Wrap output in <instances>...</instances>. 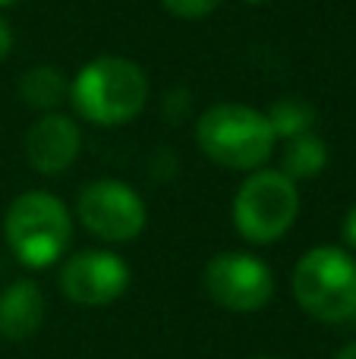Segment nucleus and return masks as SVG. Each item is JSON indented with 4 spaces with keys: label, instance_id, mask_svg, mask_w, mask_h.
Listing matches in <instances>:
<instances>
[{
    "label": "nucleus",
    "instance_id": "obj_1",
    "mask_svg": "<svg viewBox=\"0 0 356 359\" xmlns=\"http://www.w3.org/2000/svg\"><path fill=\"white\" fill-rule=\"evenodd\" d=\"M149 101V76L130 57H95L69 82V104L85 123L123 126L142 114Z\"/></svg>",
    "mask_w": 356,
    "mask_h": 359
},
{
    "label": "nucleus",
    "instance_id": "obj_2",
    "mask_svg": "<svg viewBox=\"0 0 356 359\" xmlns=\"http://www.w3.org/2000/svg\"><path fill=\"white\" fill-rule=\"evenodd\" d=\"M202 155L231 170H259L275 151V130L265 111L249 104H214L196 123Z\"/></svg>",
    "mask_w": 356,
    "mask_h": 359
},
{
    "label": "nucleus",
    "instance_id": "obj_3",
    "mask_svg": "<svg viewBox=\"0 0 356 359\" xmlns=\"http://www.w3.org/2000/svg\"><path fill=\"white\" fill-rule=\"evenodd\" d=\"M4 233L16 259L29 268H48L63 255L73 236V217L57 196L41 189L13 198L4 217Z\"/></svg>",
    "mask_w": 356,
    "mask_h": 359
},
{
    "label": "nucleus",
    "instance_id": "obj_4",
    "mask_svg": "<svg viewBox=\"0 0 356 359\" xmlns=\"http://www.w3.org/2000/svg\"><path fill=\"white\" fill-rule=\"evenodd\" d=\"M294 293L319 322H347L356 316V262L344 249H313L294 271Z\"/></svg>",
    "mask_w": 356,
    "mask_h": 359
},
{
    "label": "nucleus",
    "instance_id": "obj_5",
    "mask_svg": "<svg viewBox=\"0 0 356 359\" xmlns=\"http://www.w3.org/2000/svg\"><path fill=\"white\" fill-rule=\"evenodd\" d=\"M300 192L281 170H252L233 198V224L249 243H275L294 227Z\"/></svg>",
    "mask_w": 356,
    "mask_h": 359
},
{
    "label": "nucleus",
    "instance_id": "obj_6",
    "mask_svg": "<svg viewBox=\"0 0 356 359\" xmlns=\"http://www.w3.org/2000/svg\"><path fill=\"white\" fill-rule=\"evenodd\" d=\"M79 221L107 243L136 240L145 227V202L120 180H95L79 196Z\"/></svg>",
    "mask_w": 356,
    "mask_h": 359
},
{
    "label": "nucleus",
    "instance_id": "obj_7",
    "mask_svg": "<svg viewBox=\"0 0 356 359\" xmlns=\"http://www.w3.org/2000/svg\"><path fill=\"white\" fill-rule=\"evenodd\" d=\"M205 290L224 309L252 312L262 309L275 293L268 265L246 252H221L205 268Z\"/></svg>",
    "mask_w": 356,
    "mask_h": 359
},
{
    "label": "nucleus",
    "instance_id": "obj_8",
    "mask_svg": "<svg viewBox=\"0 0 356 359\" xmlns=\"http://www.w3.org/2000/svg\"><path fill=\"white\" fill-rule=\"evenodd\" d=\"M60 287L79 306H104L123 297V290L130 287V268L120 255L104 252V249H88L63 265Z\"/></svg>",
    "mask_w": 356,
    "mask_h": 359
},
{
    "label": "nucleus",
    "instance_id": "obj_9",
    "mask_svg": "<svg viewBox=\"0 0 356 359\" xmlns=\"http://www.w3.org/2000/svg\"><path fill=\"white\" fill-rule=\"evenodd\" d=\"M82 151L79 123L67 114H41L25 133V161L44 177H57L73 168Z\"/></svg>",
    "mask_w": 356,
    "mask_h": 359
},
{
    "label": "nucleus",
    "instance_id": "obj_10",
    "mask_svg": "<svg viewBox=\"0 0 356 359\" xmlns=\"http://www.w3.org/2000/svg\"><path fill=\"white\" fill-rule=\"evenodd\" d=\"M44 318V297L32 280H16L0 293V337L25 341Z\"/></svg>",
    "mask_w": 356,
    "mask_h": 359
},
{
    "label": "nucleus",
    "instance_id": "obj_11",
    "mask_svg": "<svg viewBox=\"0 0 356 359\" xmlns=\"http://www.w3.org/2000/svg\"><path fill=\"white\" fill-rule=\"evenodd\" d=\"M19 95L29 107L50 114L63 101H69V82L57 67H35L19 79Z\"/></svg>",
    "mask_w": 356,
    "mask_h": 359
},
{
    "label": "nucleus",
    "instance_id": "obj_12",
    "mask_svg": "<svg viewBox=\"0 0 356 359\" xmlns=\"http://www.w3.org/2000/svg\"><path fill=\"white\" fill-rule=\"evenodd\" d=\"M328 164V149L315 133H303V136L287 139L284 145V155H281V174L296 180H313L325 170Z\"/></svg>",
    "mask_w": 356,
    "mask_h": 359
},
{
    "label": "nucleus",
    "instance_id": "obj_13",
    "mask_svg": "<svg viewBox=\"0 0 356 359\" xmlns=\"http://www.w3.org/2000/svg\"><path fill=\"white\" fill-rule=\"evenodd\" d=\"M265 117H268L278 139H294V136H303V133H313L315 107L306 98L287 95V98H278L271 104V111H265Z\"/></svg>",
    "mask_w": 356,
    "mask_h": 359
},
{
    "label": "nucleus",
    "instance_id": "obj_14",
    "mask_svg": "<svg viewBox=\"0 0 356 359\" xmlns=\"http://www.w3.org/2000/svg\"><path fill=\"white\" fill-rule=\"evenodd\" d=\"M164 10L177 19H186V22H196V19L212 16L221 6V0H161Z\"/></svg>",
    "mask_w": 356,
    "mask_h": 359
},
{
    "label": "nucleus",
    "instance_id": "obj_15",
    "mask_svg": "<svg viewBox=\"0 0 356 359\" xmlns=\"http://www.w3.org/2000/svg\"><path fill=\"white\" fill-rule=\"evenodd\" d=\"M10 50H13V29L0 19V60L4 57H10Z\"/></svg>",
    "mask_w": 356,
    "mask_h": 359
},
{
    "label": "nucleus",
    "instance_id": "obj_16",
    "mask_svg": "<svg viewBox=\"0 0 356 359\" xmlns=\"http://www.w3.org/2000/svg\"><path fill=\"white\" fill-rule=\"evenodd\" d=\"M344 240L356 249V205L347 211V217H344Z\"/></svg>",
    "mask_w": 356,
    "mask_h": 359
},
{
    "label": "nucleus",
    "instance_id": "obj_17",
    "mask_svg": "<svg viewBox=\"0 0 356 359\" xmlns=\"http://www.w3.org/2000/svg\"><path fill=\"white\" fill-rule=\"evenodd\" d=\"M334 359H356V344H347V347L341 350V353L334 356Z\"/></svg>",
    "mask_w": 356,
    "mask_h": 359
},
{
    "label": "nucleus",
    "instance_id": "obj_18",
    "mask_svg": "<svg viewBox=\"0 0 356 359\" xmlns=\"http://www.w3.org/2000/svg\"><path fill=\"white\" fill-rule=\"evenodd\" d=\"M13 4H19V0H0V10H4V6H13Z\"/></svg>",
    "mask_w": 356,
    "mask_h": 359
},
{
    "label": "nucleus",
    "instance_id": "obj_19",
    "mask_svg": "<svg viewBox=\"0 0 356 359\" xmlns=\"http://www.w3.org/2000/svg\"><path fill=\"white\" fill-rule=\"evenodd\" d=\"M246 4H265V0H246Z\"/></svg>",
    "mask_w": 356,
    "mask_h": 359
}]
</instances>
